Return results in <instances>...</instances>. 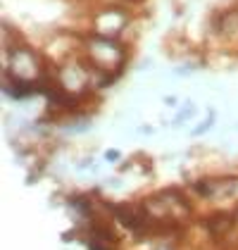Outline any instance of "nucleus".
<instances>
[{"instance_id":"nucleus-1","label":"nucleus","mask_w":238,"mask_h":250,"mask_svg":"<svg viewBox=\"0 0 238 250\" xmlns=\"http://www.w3.org/2000/svg\"><path fill=\"white\" fill-rule=\"evenodd\" d=\"M79 55L93 72H110L124 77L131 60V45L121 39L83 31L79 36Z\"/></svg>"},{"instance_id":"nucleus-2","label":"nucleus","mask_w":238,"mask_h":250,"mask_svg":"<svg viewBox=\"0 0 238 250\" xmlns=\"http://www.w3.org/2000/svg\"><path fill=\"white\" fill-rule=\"evenodd\" d=\"M50 72V60L31 43L21 41L17 45L2 48V74L21 81H40Z\"/></svg>"},{"instance_id":"nucleus-3","label":"nucleus","mask_w":238,"mask_h":250,"mask_svg":"<svg viewBox=\"0 0 238 250\" xmlns=\"http://www.w3.org/2000/svg\"><path fill=\"white\" fill-rule=\"evenodd\" d=\"M134 7L121 5V2H98L93 10H88V29L100 36H112V39H124L126 29L131 26Z\"/></svg>"},{"instance_id":"nucleus-4","label":"nucleus","mask_w":238,"mask_h":250,"mask_svg":"<svg viewBox=\"0 0 238 250\" xmlns=\"http://www.w3.org/2000/svg\"><path fill=\"white\" fill-rule=\"evenodd\" d=\"M196 115H198V107H196L191 100H186L183 105H178V112H177V117L172 119V126H174V129H181L183 124H188Z\"/></svg>"},{"instance_id":"nucleus-5","label":"nucleus","mask_w":238,"mask_h":250,"mask_svg":"<svg viewBox=\"0 0 238 250\" xmlns=\"http://www.w3.org/2000/svg\"><path fill=\"white\" fill-rule=\"evenodd\" d=\"M215 122H217V110H215V107H210V110H207V117H205L202 122H198V126H193V129H191V136H193V138L205 136L212 126H215Z\"/></svg>"},{"instance_id":"nucleus-6","label":"nucleus","mask_w":238,"mask_h":250,"mask_svg":"<svg viewBox=\"0 0 238 250\" xmlns=\"http://www.w3.org/2000/svg\"><path fill=\"white\" fill-rule=\"evenodd\" d=\"M102 157H105L107 162H112V165H117V162H119V160H121V157H124V155L119 153V150H105V155H102Z\"/></svg>"},{"instance_id":"nucleus-7","label":"nucleus","mask_w":238,"mask_h":250,"mask_svg":"<svg viewBox=\"0 0 238 250\" xmlns=\"http://www.w3.org/2000/svg\"><path fill=\"white\" fill-rule=\"evenodd\" d=\"M153 64H155V60H153V58H145V60H140V62H139V67H136V69L145 72V69H153Z\"/></svg>"},{"instance_id":"nucleus-8","label":"nucleus","mask_w":238,"mask_h":250,"mask_svg":"<svg viewBox=\"0 0 238 250\" xmlns=\"http://www.w3.org/2000/svg\"><path fill=\"white\" fill-rule=\"evenodd\" d=\"M162 103L167 105V107H178L177 103H178V96H164L162 98Z\"/></svg>"},{"instance_id":"nucleus-9","label":"nucleus","mask_w":238,"mask_h":250,"mask_svg":"<svg viewBox=\"0 0 238 250\" xmlns=\"http://www.w3.org/2000/svg\"><path fill=\"white\" fill-rule=\"evenodd\" d=\"M136 131H139L140 136H150V134H153V131H155V129H153L150 124H140V126H139V129H136Z\"/></svg>"},{"instance_id":"nucleus-10","label":"nucleus","mask_w":238,"mask_h":250,"mask_svg":"<svg viewBox=\"0 0 238 250\" xmlns=\"http://www.w3.org/2000/svg\"><path fill=\"white\" fill-rule=\"evenodd\" d=\"M155 250H174V248H172V246H167V243H164V246H158V248H155Z\"/></svg>"}]
</instances>
